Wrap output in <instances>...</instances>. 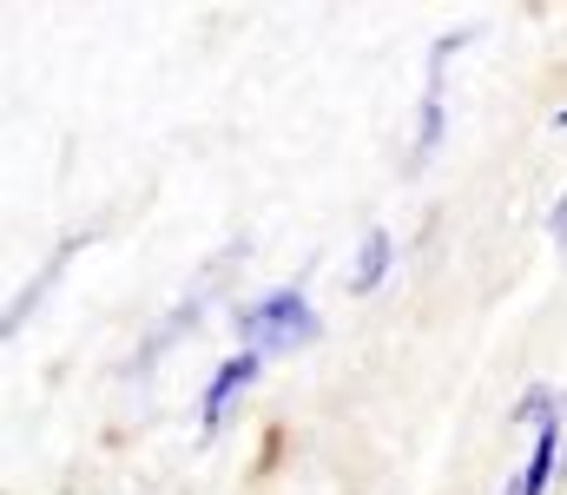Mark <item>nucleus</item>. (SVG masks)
<instances>
[{
    "label": "nucleus",
    "instance_id": "f257e3e1",
    "mask_svg": "<svg viewBox=\"0 0 567 495\" xmlns=\"http://www.w3.org/2000/svg\"><path fill=\"white\" fill-rule=\"evenodd\" d=\"M238 330L251 337V350H290V343H310L317 337V311H310V298L303 291H265L258 305H245L238 311Z\"/></svg>",
    "mask_w": 567,
    "mask_h": 495
},
{
    "label": "nucleus",
    "instance_id": "f03ea898",
    "mask_svg": "<svg viewBox=\"0 0 567 495\" xmlns=\"http://www.w3.org/2000/svg\"><path fill=\"white\" fill-rule=\"evenodd\" d=\"M251 377H258V350H238V357H225V363H218V377H212V390H205V430H218V423H225L231 396H238Z\"/></svg>",
    "mask_w": 567,
    "mask_h": 495
},
{
    "label": "nucleus",
    "instance_id": "7ed1b4c3",
    "mask_svg": "<svg viewBox=\"0 0 567 495\" xmlns=\"http://www.w3.org/2000/svg\"><path fill=\"white\" fill-rule=\"evenodd\" d=\"M555 450H561V423L548 416V423L535 430V450H528V470H522V483H515V495H542V489H548V470H555Z\"/></svg>",
    "mask_w": 567,
    "mask_h": 495
},
{
    "label": "nucleus",
    "instance_id": "20e7f679",
    "mask_svg": "<svg viewBox=\"0 0 567 495\" xmlns=\"http://www.w3.org/2000/svg\"><path fill=\"white\" fill-rule=\"evenodd\" d=\"M383 271H390V231H370L363 251H357V278H350V291H377Z\"/></svg>",
    "mask_w": 567,
    "mask_h": 495
},
{
    "label": "nucleus",
    "instance_id": "39448f33",
    "mask_svg": "<svg viewBox=\"0 0 567 495\" xmlns=\"http://www.w3.org/2000/svg\"><path fill=\"white\" fill-rule=\"evenodd\" d=\"M555 238H567V198L555 205Z\"/></svg>",
    "mask_w": 567,
    "mask_h": 495
},
{
    "label": "nucleus",
    "instance_id": "423d86ee",
    "mask_svg": "<svg viewBox=\"0 0 567 495\" xmlns=\"http://www.w3.org/2000/svg\"><path fill=\"white\" fill-rule=\"evenodd\" d=\"M555 126H567V113H555Z\"/></svg>",
    "mask_w": 567,
    "mask_h": 495
}]
</instances>
